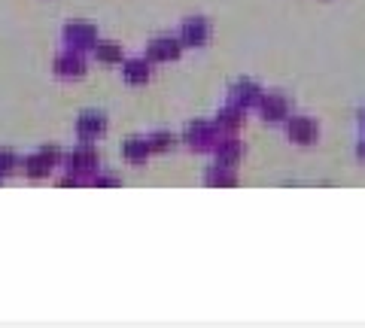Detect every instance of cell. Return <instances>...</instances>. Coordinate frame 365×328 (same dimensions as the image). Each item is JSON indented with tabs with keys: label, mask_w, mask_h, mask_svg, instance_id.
Segmentation results:
<instances>
[{
	"label": "cell",
	"mask_w": 365,
	"mask_h": 328,
	"mask_svg": "<svg viewBox=\"0 0 365 328\" xmlns=\"http://www.w3.org/2000/svg\"><path fill=\"white\" fill-rule=\"evenodd\" d=\"M98 164H101V158H98V152H95V146L91 143H79L73 152H67L64 155V167L71 174H76L79 179L83 176H91V174H98Z\"/></svg>",
	"instance_id": "cell-1"
},
{
	"label": "cell",
	"mask_w": 365,
	"mask_h": 328,
	"mask_svg": "<svg viewBox=\"0 0 365 328\" xmlns=\"http://www.w3.org/2000/svg\"><path fill=\"white\" fill-rule=\"evenodd\" d=\"M64 43H67V49L86 52V49H95L98 33H95V28H91V25L73 21V25H67V28H64Z\"/></svg>",
	"instance_id": "cell-2"
},
{
	"label": "cell",
	"mask_w": 365,
	"mask_h": 328,
	"mask_svg": "<svg viewBox=\"0 0 365 328\" xmlns=\"http://www.w3.org/2000/svg\"><path fill=\"white\" fill-rule=\"evenodd\" d=\"M55 73L61 79H79L86 73V61H83V52L76 49H64L58 58H55Z\"/></svg>",
	"instance_id": "cell-3"
},
{
	"label": "cell",
	"mask_w": 365,
	"mask_h": 328,
	"mask_svg": "<svg viewBox=\"0 0 365 328\" xmlns=\"http://www.w3.org/2000/svg\"><path fill=\"white\" fill-rule=\"evenodd\" d=\"M182 140H186L192 149H213L216 128L207 125V122H192V125L186 128V134H182Z\"/></svg>",
	"instance_id": "cell-4"
},
{
	"label": "cell",
	"mask_w": 365,
	"mask_h": 328,
	"mask_svg": "<svg viewBox=\"0 0 365 328\" xmlns=\"http://www.w3.org/2000/svg\"><path fill=\"white\" fill-rule=\"evenodd\" d=\"M259 97H262L259 85H256V83H250V79H241V83H235V85H232V92H228V104H235V107L247 110V107H256V104H259Z\"/></svg>",
	"instance_id": "cell-5"
},
{
	"label": "cell",
	"mask_w": 365,
	"mask_h": 328,
	"mask_svg": "<svg viewBox=\"0 0 365 328\" xmlns=\"http://www.w3.org/2000/svg\"><path fill=\"white\" fill-rule=\"evenodd\" d=\"M104 131H107V119L101 116V112H91V110H88V112H83V116L76 119V134H79V137H83L86 143L98 140Z\"/></svg>",
	"instance_id": "cell-6"
},
{
	"label": "cell",
	"mask_w": 365,
	"mask_h": 328,
	"mask_svg": "<svg viewBox=\"0 0 365 328\" xmlns=\"http://www.w3.org/2000/svg\"><path fill=\"white\" fill-rule=\"evenodd\" d=\"M287 134H289V140L307 146L319 137V128H317V122H311L307 116H292L289 125H287Z\"/></svg>",
	"instance_id": "cell-7"
},
{
	"label": "cell",
	"mask_w": 365,
	"mask_h": 328,
	"mask_svg": "<svg viewBox=\"0 0 365 328\" xmlns=\"http://www.w3.org/2000/svg\"><path fill=\"white\" fill-rule=\"evenodd\" d=\"M210 37V25L204 18H189L186 25L180 28V43L182 46H204Z\"/></svg>",
	"instance_id": "cell-8"
},
{
	"label": "cell",
	"mask_w": 365,
	"mask_h": 328,
	"mask_svg": "<svg viewBox=\"0 0 365 328\" xmlns=\"http://www.w3.org/2000/svg\"><path fill=\"white\" fill-rule=\"evenodd\" d=\"M213 152H216V164H228V167H235L237 162H241V155H244V146L237 143L235 137H216Z\"/></svg>",
	"instance_id": "cell-9"
},
{
	"label": "cell",
	"mask_w": 365,
	"mask_h": 328,
	"mask_svg": "<svg viewBox=\"0 0 365 328\" xmlns=\"http://www.w3.org/2000/svg\"><path fill=\"white\" fill-rule=\"evenodd\" d=\"M259 107H262V116H265L268 122H283L289 116V100L283 95H262L259 97Z\"/></svg>",
	"instance_id": "cell-10"
},
{
	"label": "cell",
	"mask_w": 365,
	"mask_h": 328,
	"mask_svg": "<svg viewBox=\"0 0 365 328\" xmlns=\"http://www.w3.org/2000/svg\"><path fill=\"white\" fill-rule=\"evenodd\" d=\"M182 49L180 40H170V37H158L153 40L150 46H146V55H150V61H174Z\"/></svg>",
	"instance_id": "cell-11"
},
{
	"label": "cell",
	"mask_w": 365,
	"mask_h": 328,
	"mask_svg": "<svg viewBox=\"0 0 365 328\" xmlns=\"http://www.w3.org/2000/svg\"><path fill=\"white\" fill-rule=\"evenodd\" d=\"M150 152L153 149H150V140L146 137H128L122 143V158L125 162H131V164H143Z\"/></svg>",
	"instance_id": "cell-12"
},
{
	"label": "cell",
	"mask_w": 365,
	"mask_h": 328,
	"mask_svg": "<svg viewBox=\"0 0 365 328\" xmlns=\"http://www.w3.org/2000/svg\"><path fill=\"white\" fill-rule=\"evenodd\" d=\"M244 125V110L241 107H235V104H228L225 110H220V116H216V128H220V134H235L237 128Z\"/></svg>",
	"instance_id": "cell-13"
},
{
	"label": "cell",
	"mask_w": 365,
	"mask_h": 328,
	"mask_svg": "<svg viewBox=\"0 0 365 328\" xmlns=\"http://www.w3.org/2000/svg\"><path fill=\"white\" fill-rule=\"evenodd\" d=\"M150 73L153 70H150V61H146V58H131V61L122 64V76L128 79L131 85H143L146 79H150Z\"/></svg>",
	"instance_id": "cell-14"
},
{
	"label": "cell",
	"mask_w": 365,
	"mask_h": 328,
	"mask_svg": "<svg viewBox=\"0 0 365 328\" xmlns=\"http://www.w3.org/2000/svg\"><path fill=\"white\" fill-rule=\"evenodd\" d=\"M204 183L213 186V189H220V186H235V183H237L235 167H228V164H213L210 171L204 174Z\"/></svg>",
	"instance_id": "cell-15"
},
{
	"label": "cell",
	"mask_w": 365,
	"mask_h": 328,
	"mask_svg": "<svg viewBox=\"0 0 365 328\" xmlns=\"http://www.w3.org/2000/svg\"><path fill=\"white\" fill-rule=\"evenodd\" d=\"M95 58L101 61V64H122V46L119 43H110V40H104V43H95Z\"/></svg>",
	"instance_id": "cell-16"
},
{
	"label": "cell",
	"mask_w": 365,
	"mask_h": 328,
	"mask_svg": "<svg viewBox=\"0 0 365 328\" xmlns=\"http://www.w3.org/2000/svg\"><path fill=\"white\" fill-rule=\"evenodd\" d=\"M49 174H52V164L46 162L40 152H34L31 158H25V176L28 179H46Z\"/></svg>",
	"instance_id": "cell-17"
},
{
	"label": "cell",
	"mask_w": 365,
	"mask_h": 328,
	"mask_svg": "<svg viewBox=\"0 0 365 328\" xmlns=\"http://www.w3.org/2000/svg\"><path fill=\"white\" fill-rule=\"evenodd\" d=\"M150 149L153 152H168L170 146H174V134H168V131H155V134H150Z\"/></svg>",
	"instance_id": "cell-18"
},
{
	"label": "cell",
	"mask_w": 365,
	"mask_h": 328,
	"mask_svg": "<svg viewBox=\"0 0 365 328\" xmlns=\"http://www.w3.org/2000/svg\"><path fill=\"white\" fill-rule=\"evenodd\" d=\"M21 162H19V158H16V152L13 149H0V179H4V176H9V174H13L16 171V167H19Z\"/></svg>",
	"instance_id": "cell-19"
},
{
	"label": "cell",
	"mask_w": 365,
	"mask_h": 328,
	"mask_svg": "<svg viewBox=\"0 0 365 328\" xmlns=\"http://www.w3.org/2000/svg\"><path fill=\"white\" fill-rule=\"evenodd\" d=\"M37 152H40V155H43V158H46V162H49L52 167L61 162V149H58V146H40Z\"/></svg>",
	"instance_id": "cell-20"
},
{
	"label": "cell",
	"mask_w": 365,
	"mask_h": 328,
	"mask_svg": "<svg viewBox=\"0 0 365 328\" xmlns=\"http://www.w3.org/2000/svg\"><path fill=\"white\" fill-rule=\"evenodd\" d=\"M91 183L101 189V186H119V179H116V176H110V174H95V176H91Z\"/></svg>",
	"instance_id": "cell-21"
},
{
	"label": "cell",
	"mask_w": 365,
	"mask_h": 328,
	"mask_svg": "<svg viewBox=\"0 0 365 328\" xmlns=\"http://www.w3.org/2000/svg\"><path fill=\"white\" fill-rule=\"evenodd\" d=\"M356 155H359V158H362V162H365V140H362V143L356 146Z\"/></svg>",
	"instance_id": "cell-22"
},
{
	"label": "cell",
	"mask_w": 365,
	"mask_h": 328,
	"mask_svg": "<svg viewBox=\"0 0 365 328\" xmlns=\"http://www.w3.org/2000/svg\"><path fill=\"white\" fill-rule=\"evenodd\" d=\"M362 125H365V110H362Z\"/></svg>",
	"instance_id": "cell-23"
}]
</instances>
